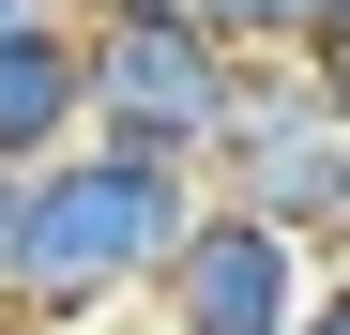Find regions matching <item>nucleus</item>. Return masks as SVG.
Segmentation results:
<instances>
[{
  "label": "nucleus",
  "instance_id": "obj_4",
  "mask_svg": "<svg viewBox=\"0 0 350 335\" xmlns=\"http://www.w3.org/2000/svg\"><path fill=\"white\" fill-rule=\"evenodd\" d=\"M62 16H92V0H0V31H62Z\"/></svg>",
  "mask_w": 350,
  "mask_h": 335
},
{
  "label": "nucleus",
  "instance_id": "obj_3",
  "mask_svg": "<svg viewBox=\"0 0 350 335\" xmlns=\"http://www.w3.org/2000/svg\"><path fill=\"white\" fill-rule=\"evenodd\" d=\"M152 320L167 335H289L305 320V229H274L244 198H198V229L152 274Z\"/></svg>",
  "mask_w": 350,
  "mask_h": 335
},
{
  "label": "nucleus",
  "instance_id": "obj_1",
  "mask_svg": "<svg viewBox=\"0 0 350 335\" xmlns=\"http://www.w3.org/2000/svg\"><path fill=\"white\" fill-rule=\"evenodd\" d=\"M198 168L183 152H122V137H62L16 183V259H0V305L16 320H77V305H122L167 274V244L198 229Z\"/></svg>",
  "mask_w": 350,
  "mask_h": 335
},
{
  "label": "nucleus",
  "instance_id": "obj_2",
  "mask_svg": "<svg viewBox=\"0 0 350 335\" xmlns=\"http://www.w3.org/2000/svg\"><path fill=\"white\" fill-rule=\"evenodd\" d=\"M77 62H92V137L122 152H213L228 92H244V46H228L198 0H92L77 16Z\"/></svg>",
  "mask_w": 350,
  "mask_h": 335
}]
</instances>
